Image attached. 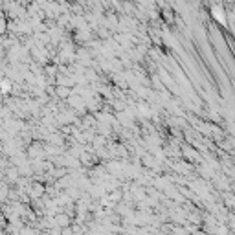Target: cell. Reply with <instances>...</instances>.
Wrapping results in <instances>:
<instances>
[{
    "label": "cell",
    "mask_w": 235,
    "mask_h": 235,
    "mask_svg": "<svg viewBox=\"0 0 235 235\" xmlns=\"http://www.w3.org/2000/svg\"><path fill=\"white\" fill-rule=\"evenodd\" d=\"M213 15H215V18H217V20H221V22H224V11H222V9H219V7H215V9H213Z\"/></svg>",
    "instance_id": "obj_1"
}]
</instances>
